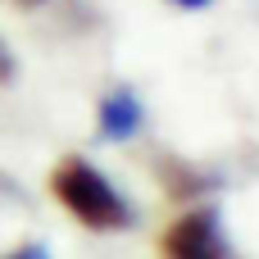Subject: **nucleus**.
<instances>
[{
	"label": "nucleus",
	"instance_id": "1",
	"mask_svg": "<svg viewBox=\"0 0 259 259\" xmlns=\"http://www.w3.org/2000/svg\"><path fill=\"white\" fill-rule=\"evenodd\" d=\"M50 191L91 232H123V228L137 223V209L127 205V196L100 168H91L87 159H64L55 168V178H50Z\"/></svg>",
	"mask_w": 259,
	"mask_h": 259
},
{
	"label": "nucleus",
	"instance_id": "2",
	"mask_svg": "<svg viewBox=\"0 0 259 259\" xmlns=\"http://www.w3.org/2000/svg\"><path fill=\"white\" fill-rule=\"evenodd\" d=\"M164 259H241L223 232L219 205H191L168 232H164Z\"/></svg>",
	"mask_w": 259,
	"mask_h": 259
},
{
	"label": "nucleus",
	"instance_id": "3",
	"mask_svg": "<svg viewBox=\"0 0 259 259\" xmlns=\"http://www.w3.org/2000/svg\"><path fill=\"white\" fill-rule=\"evenodd\" d=\"M141 123H146V105H141V96L132 87H114L100 100V109H96V137L109 141V146L114 141H132L141 132Z\"/></svg>",
	"mask_w": 259,
	"mask_h": 259
},
{
	"label": "nucleus",
	"instance_id": "4",
	"mask_svg": "<svg viewBox=\"0 0 259 259\" xmlns=\"http://www.w3.org/2000/svg\"><path fill=\"white\" fill-rule=\"evenodd\" d=\"M164 187H168V196L191 200V196L214 191L219 178H214V173H196V168H187V164H178V159H164Z\"/></svg>",
	"mask_w": 259,
	"mask_h": 259
},
{
	"label": "nucleus",
	"instance_id": "5",
	"mask_svg": "<svg viewBox=\"0 0 259 259\" xmlns=\"http://www.w3.org/2000/svg\"><path fill=\"white\" fill-rule=\"evenodd\" d=\"M5 259H55L46 246H36V241H27V246H18L14 255H5Z\"/></svg>",
	"mask_w": 259,
	"mask_h": 259
},
{
	"label": "nucleus",
	"instance_id": "6",
	"mask_svg": "<svg viewBox=\"0 0 259 259\" xmlns=\"http://www.w3.org/2000/svg\"><path fill=\"white\" fill-rule=\"evenodd\" d=\"M9 77H14V55H9V46L0 36V82H9Z\"/></svg>",
	"mask_w": 259,
	"mask_h": 259
},
{
	"label": "nucleus",
	"instance_id": "7",
	"mask_svg": "<svg viewBox=\"0 0 259 259\" xmlns=\"http://www.w3.org/2000/svg\"><path fill=\"white\" fill-rule=\"evenodd\" d=\"M168 5H178V9H205V5H214V0H168Z\"/></svg>",
	"mask_w": 259,
	"mask_h": 259
},
{
	"label": "nucleus",
	"instance_id": "8",
	"mask_svg": "<svg viewBox=\"0 0 259 259\" xmlns=\"http://www.w3.org/2000/svg\"><path fill=\"white\" fill-rule=\"evenodd\" d=\"M18 5H46V0H18Z\"/></svg>",
	"mask_w": 259,
	"mask_h": 259
},
{
	"label": "nucleus",
	"instance_id": "9",
	"mask_svg": "<svg viewBox=\"0 0 259 259\" xmlns=\"http://www.w3.org/2000/svg\"><path fill=\"white\" fill-rule=\"evenodd\" d=\"M250 5H255V9H259V0H250Z\"/></svg>",
	"mask_w": 259,
	"mask_h": 259
}]
</instances>
